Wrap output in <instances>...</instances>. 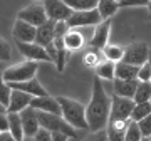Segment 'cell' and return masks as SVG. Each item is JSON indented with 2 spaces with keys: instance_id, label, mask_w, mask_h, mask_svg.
Instances as JSON below:
<instances>
[{
  "instance_id": "e575fe53",
  "label": "cell",
  "mask_w": 151,
  "mask_h": 141,
  "mask_svg": "<svg viewBox=\"0 0 151 141\" xmlns=\"http://www.w3.org/2000/svg\"><path fill=\"white\" fill-rule=\"evenodd\" d=\"M69 24H67V20H55L54 24V30H55V37H64L65 32L69 30Z\"/></svg>"
},
{
  "instance_id": "9c48e42d",
  "label": "cell",
  "mask_w": 151,
  "mask_h": 141,
  "mask_svg": "<svg viewBox=\"0 0 151 141\" xmlns=\"http://www.w3.org/2000/svg\"><path fill=\"white\" fill-rule=\"evenodd\" d=\"M42 5L50 20H67L72 14V9L64 0H44Z\"/></svg>"
},
{
  "instance_id": "60d3db41",
  "label": "cell",
  "mask_w": 151,
  "mask_h": 141,
  "mask_svg": "<svg viewBox=\"0 0 151 141\" xmlns=\"http://www.w3.org/2000/svg\"><path fill=\"white\" fill-rule=\"evenodd\" d=\"M148 62H150V65H151V50H150V57H148Z\"/></svg>"
},
{
  "instance_id": "603a6c76",
  "label": "cell",
  "mask_w": 151,
  "mask_h": 141,
  "mask_svg": "<svg viewBox=\"0 0 151 141\" xmlns=\"http://www.w3.org/2000/svg\"><path fill=\"white\" fill-rule=\"evenodd\" d=\"M9 129L14 135L15 141L24 140V128H22V121L19 113H9Z\"/></svg>"
},
{
  "instance_id": "9a60e30c",
  "label": "cell",
  "mask_w": 151,
  "mask_h": 141,
  "mask_svg": "<svg viewBox=\"0 0 151 141\" xmlns=\"http://www.w3.org/2000/svg\"><path fill=\"white\" fill-rule=\"evenodd\" d=\"M138 82H139L138 79H118V77H114L113 92L118 96H123V98H133Z\"/></svg>"
},
{
  "instance_id": "484cf974",
  "label": "cell",
  "mask_w": 151,
  "mask_h": 141,
  "mask_svg": "<svg viewBox=\"0 0 151 141\" xmlns=\"http://www.w3.org/2000/svg\"><path fill=\"white\" fill-rule=\"evenodd\" d=\"M101 50H103L104 59H109V60H113V62L121 60L123 59V55H124V47H121V45H114V44H106Z\"/></svg>"
},
{
  "instance_id": "7c38bea8",
  "label": "cell",
  "mask_w": 151,
  "mask_h": 141,
  "mask_svg": "<svg viewBox=\"0 0 151 141\" xmlns=\"http://www.w3.org/2000/svg\"><path fill=\"white\" fill-rule=\"evenodd\" d=\"M35 32H37L35 25L22 20V19H17L15 24H14L12 35H14L15 40H20V42H34L35 40Z\"/></svg>"
},
{
  "instance_id": "b9f144b4",
  "label": "cell",
  "mask_w": 151,
  "mask_h": 141,
  "mask_svg": "<svg viewBox=\"0 0 151 141\" xmlns=\"http://www.w3.org/2000/svg\"><path fill=\"white\" fill-rule=\"evenodd\" d=\"M146 140H150V141H151V135H150V136H148V138H146Z\"/></svg>"
},
{
  "instance_id": "1f68e13d",
  "label": "cell",
  "mask_w": 151,
  "mask_h": 141,
  "mask_svg": "<svg viewBox=\"0 0 151 141\" xmlns=\"http://www.w3.org/2000/svg\"><path fill=\"white\" fill-rule=\"evenodd\" d=\"M12 57V47L4 37H0V60H9Z\"/></svg>"
},
{
  "instance_id": "6da1fadb",
  "label": "cell",
  "mask_w": 151,
  "mask_h": 141,
  "mask_svg": "<svg viewBox=\"0 0 151 141\" xmlns=\"http://www.w3.org/2000/svg\"><path fill=\"white\" fill-rule=\"evenodd\" d=\"M109 113H111V96L104 89L103 79L96 76L92 79L91 101L86 106V119L89 124V131L97 133V131L106 129Z\"/></svg>"
},
{
  "instance_id": "5bb4252c",
  "label": "cell",
  "mask_w": 151,
  "mask_h": 141,
  "mask_svg": "<svg viewBox=\"0 0 151 141\" xmlns=\"http://www.w3.org/2000/svg\"><path fill=\"white\" fill-rule=\"evenodd\" d=\"M32 98H34L32 94H29V92H25V91L12 89L10 101H9V106H7V113H20L24 108L30 106Z\"/></svg>"
},
{
  "instance_id": "5b68a950",
  "label": "cell",
  "mask_w": 151,
  "mask_h": 141,
  "mask_svg": "<svg viewBox=\"0 0 151 141\" xmlns=\"http://www.w3.org/2000/svg\"><path fill=\"white\" fill-rule=\"evenodd\" d=\"M103 20L97 9L91 10H72L70 17L67 19L70 29H79V27H96L99 22Z\"/></svg>"
},
{
  "instance_id": "52a82bcc",
  "label": "cell",
  "mask_w": 151,
  "mask_h": 141,
  "mask_svg": "<svg viewBox=\"0 0 151 141\" xmlns=\"http://www.w3.org/2000/svg\"><path fill=\"white\" fill-rule=\"evenodd\" d=\"M148 57H150V47L145 42H136V44L128 45V47H124V55L121 60L134 64V65H141L148 60Z\"/></svg>"
},
{
  "instance_id": "4316f807",
  "label": "cell",
  "mask_w": 151,
  "mask_h": 141,
  "mask_svg": "<svg viewBox=\"0 0 151 141\" xmlns=\"http://www.w3.org/2000/svg\"><path fill=\"white\" fill-rule=\"evenodd\" d=\"M151 113V103L150 101H145V103H134V108L131 111V119L133 121H139L143 119L145 116Z\"/></svg>"
},
{
  "instance_id": "ffe728a7",
  "label": "cell",
  "mask_w": 151,
  "mask_h": 141,
  "mask_svg": "<svg viewBox=\"0 0 151 141\" xmlns=\"http://www.w3.org/2000/svg\"><path fill=\"white\" fill-rule=\"evenodd\" d=\"M138 69H139V65L129 64V62H124V60H118L114 74H116L118 79H138Z\"/></svg>"
},
{
  "instance_id": "74e56055",
  "label": "cell",
  "mask_w": 151,
  "mask_h": 141,
  "mask_svg": "<svg viewBox=\"0 0 151 141\" xmlns=\"http://www.w3.org/2000/svg\"><path fill=\"white\" fill-rule=\"evenodd\" d=\"M0 141H15V138L10 133V129H7V131H0Z\"/></svg>"
},
{
  "instance_id": "8d00e7d4",
  "label": "cell",
  "mask_w": 151,
  "mask_h": 141,
  "mask_svg": "<svg viewBox=\"0 0 151 141\" xmlns=\"http://www.w3.org/2000/svg\"><path fill=\"white\" fill-rule=\"evenodd\" d=\"M70 140L65 133H60V131H52V141H67Z\"/></svg>"
},
{
  "instance_id": "277c9868",
  "label": "cell",
  "mask_w": 151,
  "mask_h": 141,
  "mask_svg": "<svg viewBox=\"0 0 151 141\" xmlns=\"http://www.w3.org/2000/svg\"><path fill=\"white\" fill-rule=\"evenodd\" d=\"M134 108L133 98H123L114 94L111 98V113H109V121H126L131 119V111Z\"/></svg>"
},
{
  "instance_id": "ba28073f",
  "label": "cell",
  "mask_w": 151,
  "mask_h": 141,
  "mask_svg": "<svg viewBox=\"0 0 151 141\" xmlns=\"http://www.w3.org/2000/svg\"><path fill=\"white\" fill-rule=\"evenodd\" d=\"M20 121H22V128H24V140H32L35 131L39 129V114L37 109H34L32 106H27L20 111Z\"/></svg>"
},
{
  "instance_id": "f35d334b",
  "label": "cell",
  "mask_w": 151,
  "mask_h": 141,
  "mask_svg": "<svg viewBox=\"0 0 151 141\" xmlns=\"http://www.w3.org/2000/svg\"><path fill=\"white\" fill-rule=\"evenodd\" d=\"M2 111H7V108L4 106V104H0V113H2Z\"/></svg>"
},
{
  "instance_id": "4dcf8cb0",
  "label": "cell",
  "mask_w": 151,
  "mask_h": 141,
  "mask_svg": "<svg viewBox=\"0 0 151 141\" xmlns=\"http://www.w3.org/2000/svg\"><path fill=\"white\" fill-rule=\"evenodd\" d=\"M138 124H139V129H141V135H143V140H146V138L151 135V113L148 114V116H145L143 119L138 121Z\"/></svg>"
},
{
  "instance_id": "836d02e7",
  "label": "cell",
  "mask_w": 151,
  "mask_h": 141,
  "mask_svg": "<svg viewBox=\"0 0 151 141\" xmlns=\"http://www.w3.org/2000/svg\"><path fill=\"white\" fill-rule=\"evenodd\" d=\"M32 140H35V141H52V133H50L47 128L39 126V129L35 131V135H34Z\"/></svg>"
},
{
  "instance_id": "d6a6232c",
  "label": "cell",
  "mask_w": 151,
  "mask_h": 141,
  "mask_svg": "<svg viewBox=\"0 0 151 141\" xmlns=\"http://www.w3.org/2000/svg\"><path fill=\"white\" fill-rule=\"evenodd\" d=\"M138 81H151V65L148 60L141 64L138 69Z\"/></svg>"
},
{
  "instance_id": "2e32d148",
  "label": "cell",
  "mask_w": 151,
  "mask_h": 141,
  "mask_svg": "<svg viewBox=\"0 0 151 141\" xmlns=\"http://www.w3.org/2000/svg\"><path fill=\"white\" fill-rule=\"evenodd\" d=\"M54 24H55V20H50V19H47L44 24H40V25L37 27V32H35V40H34V42L40 44V45H44V47H45L47 44L52 42V40L55 39Z\"/></svg>"
},
{
  "instance_id": "cb8c5ba5",
  "label": "cell",
  "mask_w": 151,
  "mask_h": 141,
  "mask_svg": "<svg viewBox=\"0 0 151 141\" xmlns=\"http://www.w3.org/2000/svg\"><path fill=\"white\" fill-rule=\"evenodd\" d=\"M151 99V81H139L136 86L133 101L134 103H145Z\"/></svg>"
},
{
  "instance_id": "ac0fdd59",
  "label": "cell",
  "mask_w": 151,
  "mask_h": 141,
  "mask_svg": "<svg viewBox=\"0 0 151 141\" xmlns=\"http://www.w3.org/2000/svg\"><path fill=\"white\" fill-rule=\"evenodd\" d=\"M131 119L126 121H108V126H106V138L111 141H121L124 140V133H126V128H128V123Z\"/></svg>"
},
{
  "instance_id": "44dd1931",
  "label": "cell",
  "mask_w": 151,
  "mask_h": 141,
  "mask_svg": "<svg viewBox=\"0 0 151 141\" xmlns=\"http://www.w3.org/2000/svg\"><path fill=\"white\" fill-rule=\"evenodd\" d=\"M114 70H116V62H113V60H109V59L101 60V62L94 67L96 76L99 77V79H103V81H113L114 77H116Z\"/></svg>"
},
{
  "instance_id": "e0dca14e",
  "label": "cell",
  "mask_w": 151,
  "mask_h": 141,
  "mask_svg": "<svg viewBox=\"0 0 151 141\" xmlns=\"http://www.w3.org/2000/svg\"><path fill=\"white\" fill-rule=\"evenodd\" d=\"M12 89H20V91H25L32 96H45L47 91L44 89V86L40 82L32 77V79H27V81H19V82H9Z\"/></svg>"
},
{
  "instance_id": "f546056e",
  "label": "cell",
  "mask_w": 151,
  "mask_h": 141,
  "mask_svg": "<svg viewBox=\"0 0 151 141\" xmlns=\"http://www.w3.org/2000/svg\"><path fill=\"white\" fill-rule=\"evenodd\" d=\"M10 94H12V87L10 84L4 79L2 72H0V104L4 106H9V101H10Z\"/></svg>"
},
{
  "instance_id": "4fadbf2b",
  "label": "cell",
  "mask_w": 151,
  "mask_h": 141,
  "mask_svg": "<svg viewBox=\"0 0 151 141\" xmlns=\"http://www.w3.org/2000/svg\"><path fill=\"white\" fill-rule=\"evenodd\" d=\"M30 106L37 111H45V113H54V114H60L62 116V111H60V104L57 101V98H52V96H34L32 101H30Z\"/></svg>"
},
{
  "instance_id": "8fae6325",
  "label": "cell",
  "mask_w": 151,
  "mask_h": 141,
  "mask_svg": "<svg viewBox=\"0 0 151 141\" xmlns=\"http://www.w3.org/2000/svg\"><path fill=\"white\" fill-rule=\"evenodd\" d=\"M109 32H111V19H104L96 25L92 37L89 39V47H96V49H103L108 44Z\"/></svg>"
},
{
  "instance_id": "d6986e66",
  "label": "cell",
  "mask_w": 151,
  "mask_h": 141,
  "mask_svg": "<svg viewBox=\"0 0 151 141\" xmlns=\"http://www.w3.org/2000/svg\"><path fill=\"white\" fill-rule=\"evenodd\" d=\"M64 44H65V47H67L69 52H74V50L81 49L82 45L86 44V40H84L82 32L76 30V29H69V30L65 32V35H64Z\"/></svg>"
},
{
  "instance_id": "7bdbcfd3",
  "label": "cell",
  "mask_w": 151,
  "mask_h": 141,
  "mask_svg": "<svg viewBox=\"0 0 151 141\" xmlns=\"http://www.w3.org/2000/svg\"><path fill=\"white\" fill-rule=\"evenodd\" d=\"M35 2H44V0H35Z\"/></svg>"
},
{
  "instance_id": "d590c367",
  "label": "cell",
  "mask_w": 151,
  "mask_h": 141,
  "mask_svg": "<svg viewBox=\"0 0 151 141\" xmlns=\"http://www.w3.org/2000/svg\"><path fill=\"white\" fill-rule=\"evenodd\" d=\"M151 0H119V9L121 7H148Z\"/></svg>"
},
{
  "instance_id": "ab89813d",
  "label": "cell",
  "mask_w": 151,
  "mask_h": 141,
  "mask_svg": "<svg viewBox=\"0 0 151 141\" xmlns=\"http://www.w3.org/2000/svg\"><path fill=\"white\" fill-rule=\"evenodd\" d=\"M148 12H150V19H151V2L148 4Z\"/></svg>"
},
{
  "instance_id": "7402d4cb",
  "label": "cell",
  "mask_w": 151,
  "mask_h": 141,
  "mask_svg": "<svg viewBox=\"0 0 151 141\" xmlns=\"http://www.w3.org/2000/svg\"><path fill=\"white\" fill-rule=\"evenodd\" d=\"M96 9L103 20L104 19H111L119 10V0H99Z\"/></svg>"
},
{
  "instance_id": "83f0119b",
  "label": "cell",
  "mask_w": 151,
  "mask_h": 141,
  "mask_svg": "<svg viewBox=\"0 0 151 141\" xmlns=\"http://www.w3.org/2000/svg\"><path fill=\"white\" fill-rule=\"evenodd\" d=\"M72 10H91L96 9L99 0H64Z\"/></svg>"
},
{
  "instance_id": "7a4b0ae2",
  "label": "cell",
  "mask_w": 151,
  "mask_h": 141,
  "mask_svg": "<svg viewBox=\"0 0 151 141\" xmlns=\"http://www.w3.org/2000/svg\"><path fill=\"white\" fill-rule=\"evenodd\" d=\"M57 101L60 104L62 118L70 126H74L76 129H82V131L89 129V124H87V119H86V108L79 101H74V99L65 98V96H59Z\"/></svg>"
},
{
  "instance_id": "ee69618b",
  "label": "cell",
  "mask_w": 151,
  "mask_h": 141,
  "mask_svg": "<svg viewBox=\"0 0 151 141\" xmlns=\"http://www.w3.org/2000/svg\"><path fill=\"white\" fill-rule=\"evenodd\" d=\"M150 103H151V99H150Z\"/></svg>"
},
{
  "instance_id": "30bf717a",
  "label": "cell",
  "mask_w": 151,
  "mask_h": 141,
  "mask_svg": "<svg viewBox=\"0 0 151 141\" xmlns=\"http://www.w3.org/2000/svg\"><path fill=\"white\" fill-rule=\"evenodd\" d=\"M17 19H22V20H25V22H29V24L35 25V27H39L40 24H44V22L47 20L49 17H47V14H45L44 5L35 4V5H29V7H25V9H22V10L17 14Z\"/></svg>"
},
{
  "instance_id": "f1b7e54d",
  "label": "cell",
  "mask_w": 151,
  "mask_h": 141,
  "mask_svg": "<svg viewBox=\"0 0 151 141\" xmlns=\"http://www.w3.org/2000/svg\"><path fill=\"white\" fill-rule=\"evenodd\" d=\"M124 140L126 141H139V140H143V135H141L138 121L131 119L129 123H128V128H126V133H124Z\"/></svg>"
},
{
  "instance_id": "3957f363",
  "label": "cell",
  "mask_w": 151,
  "mask_h": 141,
  "mask_svg": "<svg viewBox=\"0 0 151 141\" xmlns=\"http://www.w3.org/2000/svg\"><path fill=\"white\" fill-rule=\"evenodd\" d=\"M37 69H39V64L37 60H24L20 64H15V65H10L7 67L2 76L7 82H19V81H27V79H32L35 77L37 74Z\"/></svg>"
},
{
  "instance_id": "8992f818",
  "label": "cell",
  "mask_w": 151,
  "mask_h": 141,
  "mask_svg": "<svg viewBox=\"0 0 151 141\" xmlns=\"http://www.w3.org/2000/svg\"><path fill=\"white\" fill-rule=\"evenodd\" d=\"M17 44V49L20 52L25 59H30V60H37V62H52L50 55L47 54V50L44 45L37 42H20V40H15Z\"/></svg>"
},
{
  "instance_id": "d4e9b609",
  "label": "cell",
  "mask_w": 151,
  "mask_h": 141,
  "mask_svg": "<svg viewBox=\"0 0 151 141\" xmlns=\"http://www.w3.org/2000/svg\"><path fill=\"white\" fill-rule=\"evenodd\" d=\"M103 50L101 49H96V47H91V49L87 50L86 54L82 55V64L89 67V69H94L101 60H103Z\"/></svg>"
}]
</instances>
